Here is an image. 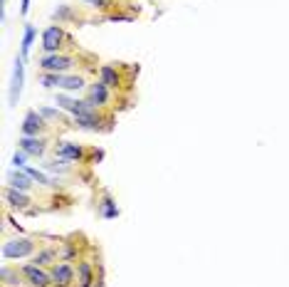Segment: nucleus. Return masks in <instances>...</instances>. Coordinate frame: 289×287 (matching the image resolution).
I'll use <instances>...</instances> for the list:
<instances>
[{
  "label": "nucleus",
  "instance_id": "nucleus-17",
  "mask_svg": "<svg viewBox=\"0 0 289 287\" xmlns=\"http://www.w3.org/2000/svg\"><path fill=\"white\" fill-rule=\"evenodd\" d=\"M102 82H104L107 87H116V84H119V74H116V70L109 67V65H104V67H102Z\"/></svg>",
  "mask_w": 289,
  "mask_h": 287
},
{
  "label": "nucleus",
  "instance_id": "nucleus-5",
  "mask_svg": "<svg viewBox=\"0 0 289 287\" xmlns=\"http://www.w3.org/2000/svg\"><path fill=\"white\" fill-rule=\"evenodd\" d=\"M60 42H62V30L57 27V25H52V27H47L42 35V47L47 50V52H57V47H60Z\"/></svg>",
  "mask_w": 289,
  "mask_h": 287
},
{
  "label": "nucleus",
  "instance_id": "nucleus-7",
  "mask_svg": "<svg viewBox=\"0 0 289 287\" xmlns=\"http://www.w3.org/2000/svg\"><path fill=\"white\" fill-rule=\"evenodd\" d=\"M42 114H37V112H27V117H25V121H22V134L25 136H37V131L42 129Z\"/></svg>",
  "mask_w": 289,
  "mask_h": 287
},
{
  "label": "nucleus",
  "instance_id": "nucleus-12",
  "mask_svg": "<svg viewBox=\"0 0 289 287\" xmlns=\"http://www.w3.org/2000/svg\"><path fill=\"white\" fill-rule=\"evenodd\" d=\"M5 198H8V203L15 206V208H25V206L30 203L27 196H25L22 191H18V188H8V191H5Z\"/></svg>",
  "mask_w": 289,
  "mask_h": 287
},
{
  "label": "nucleus",
  "instance_id": "nucleus-6",
  "mask_svg": "<svg viewBox=\"0 0 289 287\" xmlns=\"http://www.w3.org/2000/svg\"><path fill=\"white\" fill-rule=\"evenodd\" d=\"M22 79H25V65H22V57H18L15 62V72H13V87H10V102L15 104L18 97L22 92Z\"/></svg>",
  "mask_w": 289,
  "mask_h": 287
},
{
  "label": "nucleus",
  "instance_id": "nucleus-19",
  "mask_svg": "<svg viewBox=\"0 0 289 287\" xmlns=\"http://www.w3.org/2000/svg\"><path fill=\"white\" fill-rule=\"evenodd\" d=\"M50 260H55V250H52V248H50V250H42V253H37L35 260H32V265H44V263H50Z\"/></svg>",
  "mask_w": 289,
  "mask_h": 287
},
{
  "label": "nucleus",
  "instance_id": "nucleus-20",
  "mask_svg": "<svg viewBox=\"0 0 289 287\" xmlns=\"http://www.w3.org/2000/svg\"><path fill=\"white\" fill-rule=\"evenodd\" d=\"M116 213H119V211H116V206L111 203L109 198H104V203H102V215H104V218H114Z\"/></svg>",
  "mask_w": 289,
  "mask_h": 287
},
{
  "label": "nucleus",
  "instance_id": "nucleus-22",
  "mask_svg": "<svg viewBox=\"0 0 289 287\" xmlns=\"http://www.w3.org/2000/svg\"><path fill=\"white\" fill-rule=\"evenodd\" d=\"M40 114H42L44 119H55V121L62 119V114H60L57 109H50V107H42V109H40Z\"/></svg>",
  "mask_w": 289,
  "mask_h": 287
},
{
  "label": "nucleus",
  "instance_id": "nucleus-10",
  "mask_svg": "<svg viewBox=\"0 0 289 287\" xmlns=\"http://www.w3.org/2000/svg\"><path fill=\"white\" fill-rule=\"evenodd\" d=\"M107 97H109V92H107V84H104V82L91 84V89H89V102H91V104H104Z\"/></svg>",
  "mask_w": 289,
  "mask_h": 287
},
{
  "label": "nucleus",
  "instance_id": "nucleus-16",
  "mask_svg": "<svg viewBox=\"0 0 289 287\" xmlns=\"http://www.w3.org/2000/svg\"><path fill=\"white\" fill-rule=\"evenodd\" d=\"M79 282H82V287H91V282H94V272H91L89 263H79Z\"/></svg>",
  "mask_w": 289,
  "mask_h": 287
},
{
  "label": "nucleus",
  "instance_id": "nucleus-2",
  "mask_svg": "<svg viewBox=\"0 0 289 287\" xmlns=\"http://www.w3.org/2000/svg\"><path fill=\"white\" fill-rule=\"evenodd\" d=\"M40 65H42V70L44 72H65V70H69L74 62H72V57H65V55H47V57H42L40 60Z\"/></svg>",
  "mask_w": 289,
  "mask_h": 287
},
{
  "label": "nucleus",
  "instance_id": "nucleus-18",
  "mask_svg": "<svg viewBox=\"0 0 289 287\" xmlns=\"http://www.w3.org/2000/svg\"><path fill=\"white\" fill-rule=\"evenodd\" d=\"M35 42V27L32 25H25V37H22V55H27L30 47Z\"/></svg>",
  "mask_w": 289,
  "mask_h": 287
},
{
  "label": "nucleus",
  "instance_id": "nucleus-15",
  "mask_svg": "<svg viewBox=\"0 0 289 287\" xmlns=\"http://www.w3.org/2000/svg\"><path fill=\"white\" fill-rule=\"evenodd\" d=\"M77 124L84 126V129H97L99 126V117L94 112H87V114H77Z\"/></svg>",
  "mask_w": 289,
  "mask_h": 287
},
{
  "label": "nucleus",
  "instance_id": "nucleus-23",
  "mask_svg": "<svg viewBox=\"0 0 289 287\" xmlns=\"http://www.w3.org/2000/svg\"><path fill=\"white\" fill-rule=\"evenodd\" d=\"M13 164H15L18 168L25 166V151H22V154H15V156H13Z\"/></svg>",
  "mask_w": 289,
  "mask_h": 287
},
{
  "label": "nucleus",
  "instance_id": "nucleus-9",
  "mask_svg": "<svg viewBox=\"0 0 289 287\" xmlns=\"http://www.w3.org/2000/svg\"><path fill=\"white\" fill-rule=\"evenodd\" d=\"M8 183L13 188H18V191H27L32 186V176L30 173H20V171H13V173H8Z\"/></svg>",
  "mask_w": 289,
  "mask_h": 287
},
{
  "label": "nucleus",
  "instance_id": "nucleus-4",
  "mask_svg": "<svg viewBox=\"0 0 289 287\" xmlns=\"http://www.w3.org/2000/svg\"><path fill=\"white\" fill-rule=\"evenodd\" d=\"M22 275L27 277V282L32 287H50V282H52V275L42 272L37 265H25L22 267Z\"/></svg>",
  "mask_w": 289,
  "mask_h": 287
},
{
  "label": "nucleus",
  "instance_id": "nucleus-24",
  "mask_svg": "<svg viewBox=\"0 0 289 287\" xmlns=\"http://www.w3.org/2000/svg\"><path fill=\"white\" fill-rule=\"evenodd\" d=\"M27 8H30V0H22V13H27Z\"/></svg>",
  "mask_w": 289,
  "mask_h": 287
},
{
  "label": "nucleus",
  "instance_id": "nucleus-21",
  "mask_svg": "<svg viewBox=\"0 0 289 287\" xmlns=\"http://www.w3.org/2000/svg\"><path fill=\"white\" fill-rule=\"evenodd\" d=\"M25 173H30V176H32V181H37V183H42V186H50V183H52V181H50V178H47L44 173H40V171H35V168H27Z\"/></svg>",
  "mask_w": 289,
  "mask_h": 287
},
{
  "label": "nucleus",
  "instance_id": "nucleus-1",
  "mask_svg": "<svg viewBox=\"0 0 289 287\" xmlns=\"http://www.w3.org/2000/svg\"><path fill=\"white\" fill-rule=\"evenodd\" d=\"M35 250V240L30 238H15L8 240L3 245V260H13V258H25Z\"/></svg>",
  "mask_w": 289,
  "mask_h": 287
},
{
  "label": "nucleus",
  "instance_id": "nucleus-14",
  "mask_svg": "<svg viewBox=\"0 0 289 287\" xmlns=\"http://www.w3.org/2000/svg\"><path fill=\"white\" fill-rule=\"evenodd\" d=\"M57 154H60L62 159H79V156H82V149L74 146V144H60Z\"/></svg>",
  "mask_w": 289,
  "mask_h": 287
},
{
  "label": "nucleus",
  "instance_id": "nucleus-11",
  "mask_svg": "<svg viewBox=\"0 0 289 287\" xmlns=\"http://www.w3.org/2000/svg\"><path fill=\"white\" fill-rule=\"evenodd\" d=\"M57 87H62V89H67V92H77V89L84 87V79H82V77H65V74H60Z\"/></svg>",
  "mask_w": 289,
  "mask_h": 287
},
{
  "label": "nucleus",
  "instance_id": "nucleus-3",
  "mask_svg": "<svg viewBox=\"0 0 289 287\" xmlns=\"http://www.w3.org/2000/svg\"><path fill=\"white\" fill-rule=\"evenodd\" d=\"M52 282L57 287H69L72 282H74V267L67 263H57L55 267H52Z\"/></svg>",
  "mask_w": 289,
  "mask_h": 287
},
{
  "label": "nucleus",
  "instance_id": "nucleus-8",
  "mask_svg": "<svg viewBox=\"0 0 289 287\" xmlns=\"http://www.w3.org/2000/svg\"><path fill=\"white\" fill-rule=\"evenodd\" d=\"M20 149L25 151V154H30V156H42L44 154V141L42 139H37V136H22Z\"/></svg>",
  "mask_w": 289,
  "mask_h": 287
},
{
  "label": "nucleus",
  "instance_id": "nucleus-13",
  "mask_svg": "<svg viewBox=\"0 0 289 287\" xmlns=\"http://www.w3.org/2000/svg\"><path fill=\"white\" fill-rule=\"evenodd\" d=\"M0 277H3V285H5V287H18V285H20V272H13L8 265H3Z\"/></svg>",
  "mask_w": 289,
  "mask_h": 287
},
{
  "label": "nucleus",
  "instance_id": "nucleus-25",
  "mask_svg": "<svg viewBox=\"0 0 289 287\" xmlns=\"http://www.w3.org/2000/svg\"><path fill=\"white\" fill-rule=\"evenodd\" d=\"M89 5H104V0H87Z\"/></svg>",
  "mask_w": 289,
  "mask_h": 287
}]
</instances>
